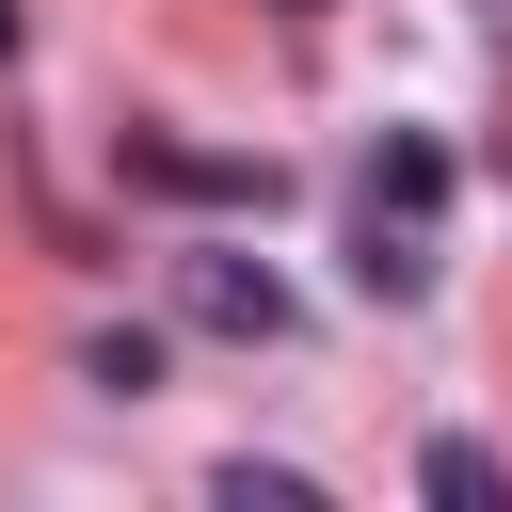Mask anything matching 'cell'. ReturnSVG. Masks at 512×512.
I'll use <instances>...</instances> for the list:
<instances>
[{
	"label": "cell",
	"instance_id": "6da1fadb",
	"mask_svg": "<svg viewBox=\"0 0 512 512\" xmlns=\"http://www.w3.org/2000/svg\"><path fill=\"white\" fill-rule=\"evenodd\" d=\"M112 160H128L144 192H176V208H288V160H256V144H176V128H112Z\"/></svg>",
	"mask_w": 512,
	"mask_h": 512
},
{
	"label": "cell",
	"instance_id": "7a4b0ae2",
	"mask_svg": "<svg viewBox=\"0 0 512 512\" xmlns=\"http://www.w3.org/2000/svg\"><path fill=\"white\" fill-rule=\"evenodd\" d=\"M176 320H192V336L272 352V336H288V272H256V256H224V240H208V256H176Z\"/></svg>",
	"mask_w": 512,
	"mask_h": 512
},
{
	"label": "cell",
	"instance_id": "3957f363",
	"mask_svg": "<svg viewBox=\"0 0 512 512\" xmlns=\"http://www.w3.org/2000/svg\"><path fill=\"white\" fill-rule=\"evenodd\" d=\"M352 288H368V304H416V288H432V224H416V208H368V224H352Z\"/></svg>",
	"mask_w": 512,
	"mask_h": 512
},
{
	"label": "cell",
	"instance_id": "277c9868",
	"mask_svg": "<svg viewBox=\"0 0 512 512\" xmlns=\"http://www.w3.org/2000/svg\"><path fill=\"white\" fill-rule=\"evenodd\" d=\"M368 208H416V224H432V208H448V144H432V128H368Z\"/></svg>",
	"mask_w": 512,
	"mask_h": 512
},
{
	"label": "cell",
	"instance_id": "5b68a950",
	"mask_svg": "<svg viewBox=\"0 0 512 512\" xmlns=\"http://www.w3.org/2000/svg\"><path fill=\"white\" fill-rule=\"evenodd\" d=\"M80 384H96V400H144V384H160V320H112V336H80Z\"/></svg>",
	"mask_w": 512,
	"mask_h": 512
},
{
	"label": "cell",
	"instance_id": "8992f818",
	"mask_svg": "<svg viewBox=\"0 0 512 512\" xmlns=\"http://www.w3.org/2000/svg\"><path fill=\"white\" fill-rule=\"evenodd\" d=\"M416 480H432V496H464V512H480V496H512V464H496L480 432H432V448H416Z\"/></svg>",
	"mask_w": 512,
	"mask_h": 512
},
{
	"label": "cell",
	"instance_id": "52a82bcc",
	"mask_svg": "<svg viewBox=\"0 0 512 512\" xmlns=\"http://www.w3.org/2000/svg\"><path fill=\"white\" fill-rule=\"evenodd\" d=\"M304 496H320L304 464H224V512H304Z\"/></svg>",
	"mask_w": 512,
	"mask_h": 512
},
{
	"label": "cell",
	"instance_id": "ba28073f",
	"mask_svg": "<svg viewBox=\"0 0 512 512\" xmlns=\"http://www.w3.org/2000/svg\"><path fill=\"white\" fill-rule=\"evenodd\" d=\"M16 48H32V16H16V0H0V64H16Z\"/></svg>",
	"mask_w": 512,
	"mask_h": 512
},
{
	"label": "cell",
	"instance_id": "9c48e42d",
	"mask_svg": "<svg viewBox=\"0 0 512 512\" xmlns=\"http://www.w3.org/2000/svg\"><path fill=\"white\" fill-rule=\"evenodd\" d=\"M272 16H320V0H272Z\"/></svg>",
	"mask_w": 512,
	"mask_h": 512
}]
</instances>
